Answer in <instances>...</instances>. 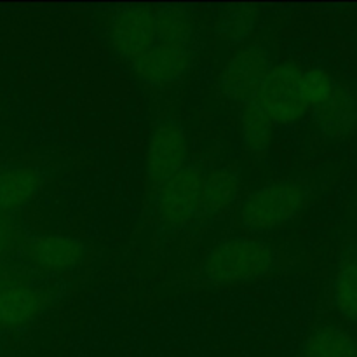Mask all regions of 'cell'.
Segmentation results:
<instances>
[{"instance_id":"obj_20","label":"cell","mask_w":357,"mask_h":357,"mask_svg":"<svg viewBox=\"0 0 357 357\" xmlns=\"http://www.w3.org/2000/svg\"><path fill=\"white\" fill-rule=\"evenodd\" d=\"M3 243H6V230H3L2 227H0V250H2Z\"/></svg>"},{"instance_id":"obj_6","label":"cell","mask_w":357,"mask_h":357,"mask_svg":"<svg viewBox=\"0 0 357 357\" xmlns=\"http://www.w3.org/2000/svg\"><path fill=\"white\" fill-rule=\"evenodd\" d=\"M114 51L132 63L157 42L155 16L149 6H126L114 14L110 23Z\"/></svg>"},{"instance_id":"obj_13","label":"cell","mask_w":357,"mask_h":357,"mask_svg":"<svg viewBox=\"0 0 357 357\" xmlns=\"http://www.w3.org/2000/svg\"><path fill=\"white\" fill-rule=\"evenodd\" d=\"M40 188V174L33 169H6L0 173V211L21 208Z\"/></svg>"},{"instance_id":"obj_5","label":"cell","mask_w":357,"mask_h":357,"mask_svg":"<svg viewBox=\"0 0 357 357\" xmlns=\"http://www.w3.org/2000/svg\"><path fill=\"white\" fill-rule=\"evenodd\" d=\"M271 68V56L261 45H246L239 49L227 63L220 77L222 94L241 107L253 103Z\"/></svg>"},{"instance_id":"obj_8","label":"cell","mask_w":357,"mask_h":357,"mask_svg":"<svg viewBox=\"0 0 357 357\" xmlns=\"http://www.w3.org/2000/svg\"><path fill=\"white\" fill-rule=\"evenodd\" d=\"M192 65V49L185 44L155 42L149 51L131 63L136 75L153 86L180 80Z\"/></svg>"},{"instance_id":"obj_7","label":"cell","mask_w":357,"mask_h":357,"mask_svg":"<svg viewBox=\"0 0 357 357\" xmlns=\"http://www.w3.org/2000/svg\"><path fill=\"white\" fill-rule=\"evenodd\" d=\"M188 155V142L183 126L166 119L153 129L146 149V173L155 185L183 169Z\"/></svg>"},{"instance_id":"obj_16","label":"cell","mask_w":357,"mask_h":357,"mask_svg":"<svg viewBox=\"0 0 357 357\" xmlns=\"http://www.w3.org/2000/svg\"><path fill=\"white\" fill-rule=\"evenodd\" d=\"M271 119L260 110L255 103L244 105L241 110V135L244 146L255 155H264L272 142Z\"/></svg>"},{"instance_id":"obj_14","label":"cell","mask_w":357,"mask_h":357,"mask_svg":"<svg viewBox=\"0 0 357 357\" xmlns=\"http://www.w3.org/2000/svg\"><path fill=\"white\" fill-rule=\"evenodd\" d=\"M302 357H357V345L345 331L324 326L307 338Z\"/></svg>"},{"instance_id":"obj_3","label":"cell","mask_w":357,"mask_h":357,"mask_svg":"<svg viewBox=\"0 0 357 357\" xmlns=\"http://www.w3.org/2000/svg\"><path fill=\"white\" fill-rule=\"evenodd\" d=\"M303 70L291 61L272 65L261 82L253 103L267 115L272 124H293L309 110L300 93Z\"/></svg>"},{"instance_id":"obj_17","label":"cell","mask_w":357,"mask_h":357,"mask_svg":"<svg viewBox=\"0 0 357 357\" xmlns=\"http://www.w3.org/2000/svg\"><path fill=\"white\" fill-rule=\"evenodd\" d=\"M157 42L190 45L194 37V21L187 10L180 7H160L153 10Z\"/></svg>"},{"instance_id":"obj_1","label":"cell","mask_w":357,"mask_h":357,"mask_svg":"<svg viewBox=\"0 0 357 357\" xmlns=\"http://www.w3.org/2000/svg\"><path fill=\"white\" fill-rule=\"evenodd\" d=\"M278 267L271 244L248 237L225 239L209 250L202 260V275L215 284H239L267 278Z\"/></svg>"},{"instance_id":"obj_4","label":"cell","mask_w":357,"mask_h":357,"mask_svg":"<svg viewBox=\"0 0 357 357\" xmlns=\"http://www.w3.org/2000/svg\"><path fill=\"white\" fill-rule=\"evenodd\" d=\"M202 178L204 176L197 167L185 166L159 185L155 211L160 222L178 229L187 225L199 215Z\"/></svg>"},{"instance_id":"obj_19","label":"cell","mask_w":357,"mask_h":357,"mask_svg":"<svg viewBox=\"0 0 357 357\" xmlns=\"http://www.w3.org/2000/svg\"><path fill=\"white\" fill-rule=\"evenodd\" d=\"M337 82L333 77L323 68H310L302 73L300 80V93L307 108H316L333 93Z\"/></svg>"},{"instance_id":"obj_10","label":"cell","mask_w":357,"mask_h":357,"mask_svg":"<svg viewBox=\"0 0 357 357\" xmlns=\"http://www.w3.org/2000/svg\"><path fill=\"white\" fill-rule=\"evenodd\" d=\"M28 255L35 265L45 271H70L84 261L87 248L79 239L59 234L38 236L28 246Z\"/></svg>"},{"instance_id":"obj_15","label":"cell","mask_w":357,"mask_h":357,"mask_svg":"<svg viewBox=\"0 0 357 357\" xmlns=\"http://www.w3.org/2000/svg\"><path fill=\"white\" fill-rule=\"evenodd\" d=\"M335 305L349 321H357V253L349 250L342 257L335 279Z\"/></svg>"},{"instance_id":"obj_2","label":"cell","mask_w":357,"mask_h":357,"mask_svg":"<svg viewBox=\"0 0 357 357\" xmlns=\"http://www.w3.org/2000/svg\"><path fill=\"white\" fill-rule=\"evenodd\" d=\"M309 190L293 180L268 183L255 190L239 209V223L250 232H267L295 218L305 206Z\"/></svg>"},{"instance_id":"obj_12","label":"cell","mask_w":357,"mask_h":357,"mask_svg":"<svg viewBox=\"0 0 357 357\" xmlns=\"http://www.w3.org/2000/svg\"><path fill=\"white\" fill-rule=\"evenodd\" d=\"M40 295L26 286H9L0 291V324L23 326L40 310Z\"/></svg>"},{"instance_id":"obj_18","label":"cell","mask_w":357,"mask_h":357,"mask_svg":"<svg viewBox=\"0 0 357 357\" xmlns=\"http://www.w3.org/2000/svg\"><path fill=\"white\" fill-rule=\"evenodd\" d=\"M257 10L253 7H230L216 21V33L229 44H239L253 31Z\"/></svg>"},{"instance_id":"obj_11","label":"cell","mask_w":357,"mask_h":357,"mask_svg":"<svg viewBox=\"0 0 357 357\" xmlns=\"http://www.w3.org/2000/svg\"><path fill=\"white\" fill-rule=\"evenodd\" d=\"M239 176L230 169H215L202 178L199 215L213 216L225 211L239 195Z\"/></svg>"},{"instance_id":"obj_9","label":"cell","mask_w":357,"mask_h":357,"mask_svg":"<svg viewBox=\"0 0 357 357\" xmlns=\"http://www.w3.org/2000/svg\"><path fill=\"white\" fill-rule=\"evenodd\" d=\"M314 124L328 138H344L357 128V98L349 87L337 84L333 93L312 112Z\"/></svg>"}]
</instances>
